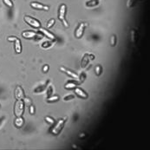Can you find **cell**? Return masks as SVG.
<instances>
[{
	"label": "cell",
	"mask_w": 150,
	"mask_h": 150,
	"mask_svg": "<svg viewBox=\"0 0 150 150\" xmlns=\"http://www.w3.org/2000/svg\"><path fill=\"white\" fill-rule=\"evenodd\" d=\"M45 121H46L47 122L50 123V124H53V123H54V120H53V118H50V117H49V116L45 117Z\"/></svg>",
	"instance_id": "26"
},
{
	"label": "cell",
	"mask_w": 150,
	"mask_h": 150,
	"mask_svg": "<svg viewBox=\"0 0 150 150\" xmlns=\"http://www.w3.org/2000/svg\"><path fill=\"white\" fill-rule=\"evenodd\" d=\"M96 75H100L101 74H102V67H101L100 65H97V66L96 67Z\"/></svg>",
	"instance_id": "22"
},
{
	"label": "cell",
	"mask_w": 150,
	"mask_h": 150,
	"mask_svg": "<svg viewBox=\"0 0 150 150\" xmlns=\"http://www.w3.org/2000/svg\"><path fill=\"white\" fill-rule=\"evenodd\" d=\"M135 4V0H128L127 6H128V8H132V7H134Z\"/></svg>",
	"instance_id": "19"
},
{
	"label": "cell",
	"mask_w": 150,
	"mask_h": 150,
	"mask_svg": "<svg viewBox=\"0 0 150 150\" xmlns=\"http://www.w3.org/2000/svg\"><path fill=\"white\" fill-rule=\"evenodd\" d=\"M115 43H116V38L114 35H113L112 37L110 38V43H111V46H115Z\"/></svg>",
	"instance_id": "20"
},
{
	"label": "cell",
	"mask_w": 150,
	"mask_h": 150,
	"mask_svg": "<svg viewBox=\"0 0 150 150\" xmlns=\"http://www.w3.org/2000/svg\"><path fill=\"white\" fill-rule=\"evenodd\" d=\"M15 96L17 100H23L24 98V92L23 90L22 87L17 86L15 89Z\"/></svg>",
	"instance_id": "7"
},
{
	"label": "cell",
	"mask_w": 150,
	"mask_h": 150,
	"mask_svg": "<svg viewBox=\"0 0 150 150\" xmlns=\"http://www.w3.org/2000/svg\"><path fill=\"white\" fill-rule=\"evenodd\" d=\"M59 100V97H58L57 96H50V97H48V102H57V101Z\"/></svg>",
	"instance_id": "18"
},
{
	"label": "cell",
	"mask_w": 150,
	"mask_h": 150,
	"mask_svg": "<svg viewBox=\"0 0 150 150\" xmlns=\"http://www.w3.org/2000/svg\"><path fill=\"white\" fill-rule=\"evenodd\" d=\"M87 25L86 24H84V23H82V24H79V26L77 27V29L75 30V36L76 38H81L82 36V34H83V31H84V28H85V26Z\"/></svg>",
	"instance_id": "5"
},
{
	"label": "cell",
	"mask_w": 150,
	"mask_h": 150,
	"mask_svg": "<svg viewBox=\"0 0 150 150\" xmlns=\"http://www.w3.org/2000/svg\"><path fill=\"white\" fill-rule=\"evenodd\" d=\"M16 39H17V38H15V37H10V38H8V41L10 42H15Z\"/></svg>",
	"instance_id": "31"
},
{
	"label": "cell",
	"mask_w": 150,
	"mask_h": 150,
	"mask_svg": "<svg viewBox=\"0 0 150 150\" xmlns=\"http://www.w3.org/2000/svg\"><path fill=\"white\" fill-rule=\"evenodd\" d=\"M22 36L24 37V38H27V39H31V38H34L36 37H40L42 38V35H39L38 33L35 32V31H24L22 33Z\"/></svg>",
	"instance_id": "6"
},
{
	"label": "cell",
	"mask_w": 150,
	"mask_h": 150,
	"mask_svg": "<svg viewBox=\"0 0 150 150\" xmlns=\"http://www.w3.org/2000/svg\"><path fill=\"white\" fill-rule=\"evenodd\" d=\"M3 3H4L7 6L10 7V8L13 6V3L11 2V0H3Z\"/></svg>",
	"instance_id": "24"
},
{
	"label": "cell",
	"mask_w": 150,
	"mask_h": 150,
	"mask_svg": "<svg viewBox=\"0 0 150 150\" xmlns=\"http://www.w3.org/2000/svg\"><path fill=\"white\" fill-rule=\"evenodd\" d=\"M38 29H39V31H41L42 33H43V34H44L45 36L47 37V38H50V39H51V40H55V39H56V37H55L51 32H50L48 30L43 29V28H38Z\"/></svg>",
	"instance_id": "11"
},
{
	"label": "cell",
	"mask_w": 150,
	"mask_h": 150,
	"mask_svg": "<svg viewBox=\"0 0 150 150\" xmlns=\"http://www.w3.org/2000/svg\"><path fill=\"white\" fill-rule=\"evenodd\" d=\"M74 98H75V96H74V95H70V96H64V100H65V101L71 100V99H74Z\"/></svg>",
	"instance_id": "28"
},
{
	"label": "cell",
	"mask_w": 150,
	"mask_h": 150,
	"mask_svg": "<svg viewBox=\"0 0 150 150\" xmlns=\"http://www.w3.org/2000/svg\"><path fill=\"white\" fill-rule=\"evenodd\" d=\"M24 102L23 100H17L15 103V108H14V113L17 117L22 116L24 111Z\"/></svg>",
	"instance_id": "1"
},
{
	"label": "cell",
	"mask_w": 150,
	"mask_h": 150,
	"mask_svg": "<svg viewBox=\"0 0 150 150\" xmlns=\"http://www.w3.org/2000/svg\"><path fill=\"white\" fill-rule=\"evenodd\" d=\"M65 12H66V5L65 4H62L60 6L59 9V16H58V18L63 22V25L66 28L69 27V24L67 23V21L65 20Z\"/></svg>",
	"instance_id": "4"
},
{
	"label": "cell",
	"mask_w": 150,
	"mask_h": 150,
	"mask_svg": "<svg viewBox=\"0 0 150 150\" xmlns=\"http://www.w3.org/2000/svg\"><path fill=\"white\" fill-rule=\"evenodd\" d=\"M48 70H49V65H45V66H43V72H48Z\"/></svg>",
	"instance_id": "32"
},
{
	"label": "cell",
	"mask_w": 150,
	"mask_h": 150,
	"mask_svg": "<svg viewBox=\"0 0 150 150\" xmlns=\"http://www.w3.org/2000/svg\"><path fill=\"white\" fill-rule=\"evenodd\" d=\"M135 31H134V30L131 31V40L133 43H135Z\"/></svg>",
	"instance_id": "29"
},
{
	"label": "cell",
	"mask_w": 150,
	"mask_h": 150,
	"mask_svg": "<svg viewBox=\"0 0 150 150\" xmlns=\"http://www.w3.org/2000/svg\"><path fill=\"white\" fill-rule=\"evenodd\" d=\"M52 93H53V88L52 86H50V87L48 88V89H47V96L50 97L51 95H52Z\"/></svg>",
	"instance_id": "23"
},
{
	"label": "cell",
	"mask_w": 150,
	"mask_h": 150,
	"mask_svg": "<svg viewBox=\"0 0 150 150\" xmlns=\"http://www.w3.org/2000/svg\"><path fill=\"white\" fill-rule=\"evenodd\" d=\"M30 112H31V114H35V108H34V106L31 105V107H30Z\"/></svg>",
	"instance_id": "30"
},
{
	"label": "cell",
	"mask_w": 150,
	"mask_h": 150,
	"mask_svg": "<svg viewBox=\"0 0 150 150\" xmlns=\"http://www.w3.org/2000/svg\"><path fill=\"white\" fill-rule=\"evenodd\" d=\"M24 119L22 118V116H18V117H17V119L15 120V125L17 128H21V127L24 125Z\"/></svg>",
	"instance_id": "13"
},
{
	"label": "cell",
	"mask_w": 150,
	"mask_h": 150,
	"mask_svg": "<svg viewBox=\"0 0 150 150\" xmlns=\"http://www.w3.org/2000/svg\"><path fill=\"white\" fill-rule=\"evenodd\" d=\"M76 86H77L76 84L74 83V82H68V83L64 86V88L67 89H75V88H76Z\"/></svg>",
	"instance_id": "17"
},
{
	"label": "cell",
	"mask_w": 150,
	"mask_h": 150,
	"mask_svg": "<svg viewBox=\"0 0 150 150\" xmlns=\"http://www.w3.org/2000/svg\"><path fill=\"white\" fill-rule=\"evenodd\" d=\"M47 82H46V83H44V84H43V85L39 86L38 88H37V89H35V93H40V92H42V91L44 90L45 88H46V86H47Z\"/></svg>",
	"instance_id": "16"
},
{
	"label": "cell",
	"mask_w": 150,
	"mask_h": 150,
	"mask_svg": "<svg viewBox=\"0 0 150 150\" xmlns=\"http://www.w3.org/2000/svg\"><path fill=\"white\" fill-rule=\"evenodd\" d=\"M65 120L66 119H62L59 120V121L56 122V124L53 127V128H51L50 132L53 134L54 135H57L60 134V132L62 131V129L64 127V123H65Z\"/></svg>",
	"instance_id": "2"
},
{
	"label": "cell",
	"mask_w": 150,
	"mask_h": 150,
	"mask_svg": "<svg viewBox=\"0 0 150 150\" xmlns=\"http://www.w3.org/2000/svg\"><path fill=\"white\" fill-rule=\"evenodd\" d=\"M99 0H91V1H89L86 3V6L88 7H94V6H96L99 3Z\"/></svg>",
	"instance_id": "15"
},
{
	"label": "cell",
	"mask_w": 150,
	"mask_h": 150,
	"mask_svg": "<svg viewBox=\"0 0 150 150\" xmlns=\"http://www.w3.org/2000/svg\"><path fill=\"white\" fill-rule=\"evenodd\" d=\"M86 78H87V76H86V74L84 73V72H82V73L80 75V82H84Z\"/></svg>",
	"instance_id": "25"
},
{
	"label": "cell",
	"mask_w": 150,
	"mask_h": 150,
	"mask_svg": "<svg viewBox=\"0 0 150 150\" xmlns=\"http://www.w3.org/2000/svg\"><path fill=\"white\" fill-rule=\"evenodd\" d=\"M54 24H55V20H54V19H50V22H49L48 24H47V27H48V28L52 27V26L54 25Z\"/></svg>",
	"instance_id": "27"
},
{
	"label": "cell",
	"mask_w": 150,
	"mask_h": 150,
	"mask_svg": "<svg viewBox=\"0 0 150 150\" xmlns=\"http://www.w3.org/2000/svg\"><path fill=\"white\" fill-rule=\"evenodd\" d=\"M15 50L17 54L21 53V51H22V45H21V42L18 38L15 40Z\"/></svg>",
	"instance_id": "12"
},
{
	"label": "cell",
	"mask_w": 150,
	"mask_h": 150,
	"mask_svg": "<svg viewBox=\"0 0 150 150\" xmlns=\"http://www.w3.org/2000/svg\"><path fill=\"white\" fill-rule=\"evenodd\" d=\"M3 118H2V119H0V123L2 122V120H3Z\"/></svg>",
	"instance_id": "34"
},
{
	"label": "cell",
	"mask_w": 150,
	"mask_h": 150,
	"mask_svg": "<svg viewBox=\"0 0 150 150\" xmlns=\"http://www.w3.org/2000/svg\"><path fill=\"white\" fill-rule=\"evenodd\" d=\"M75 93L81 98H83V99L88 98V95L82 89H80V88H75Z\"/></svg>",
	"instance_id": "10"
},
{
	"label": "cell",
	"mask_w": 150,
	"mask_h": 150,
	"mask_svg": "<svg viewBox=\"0 0 150 150\" xmlns=\"http://www.w3.org/2000/svg\"><path fill=\"white\" fill-rule=\"evenodd\" d=\"M89 58L90 60H94L95 59V56H94V55H89Z\"/></svg>",
	"instance_id": "33"
},
{
	"label": "cell",
	"mask_w": 150,
	"mask_h": 150,
	"mask_svg": "<svg viewBox=\"0 0 150 150\" xmlns=\"http://www.w3.org/2000/svg\"><path fill=\"white\" fill-rule=\"evenodd\" d=\"M31 6L34 9H37V10H49V7L45 6V5H43L41 3H38V2H33V3H31Z\"/></svg>",
	"instance_id": "8"
},
{
	"label": "cell",
	"mask_w": 150,
	"mask_h": 150,
	"mask_svg": "<svg viewBox=\"0 0 150 150\" xmlns=\"http://www.w3.org/2000/svg\"><path fill=\"white\" fill-rule=\"evenodd\" d=\"M60 70H61L62 71H63V72H64V73H66L67 75H69L70 77H72V78L75 79V80H77V79H79L78 75H77L75 73V72H73V71H70V70H67V69L63 68V67H61V69H60Z\"/></svg>",
	"instance_id": "9"
},
{
	"label": "cell",
	"mask_w": 150,
	"mask_h": 150,
	"mask_svg": "<svg viewBox=\"0 0 150 150\" xmlns=\"http://www.w3.org/2000/svg\"><path fill=\"white\" fill-rule=\"evenodd\" d=\"M53 44H54V43H50V42H45V43H43V44H42V47H43V48H49V47L52 46Z\"/></svg>",
	"instance_id": "21"
},
{
	"label": "cell",
	"mask_w": 150,
	"mask_h": 150,
	"mask_svg": "<svg viewBox=\"0 0 150 150\" xmlns=\"http://www.w3.org/2000/svg\"><path fill=\"white\" fill-rule=\"evenodd\" d=\"M24 21H25L29 25H31V27L33 28L38 29V28L41 27V24H40L39 21L33 18V17H29V16H25V17H24Z\"/></svg>",
	"instance_id": "3"
},
{
	"label": "cell",
	"mask_w": 150,
	"mask_h": 150,
	"mask_svg": "<svg viewBox=\"0 0 150 150\" xmlns=\"http://www.w3.org/2000/svg\"><path fill=\"white\" fill-rule=\"evenodd\" d=\"M89 55L88 54H85L83 56V57H82V68H86L87 67V64H88V63H89Z\"/></svg>",
	"instance_id": "14"
}]
</instances>
